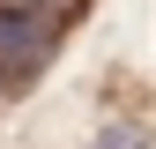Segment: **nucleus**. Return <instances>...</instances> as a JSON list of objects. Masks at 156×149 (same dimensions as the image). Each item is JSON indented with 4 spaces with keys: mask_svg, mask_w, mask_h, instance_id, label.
<instances>
[{
    "mask_svg": "<svg viewBox=\"0 0 156 149\" xmlns=\"http://www.w3.org/2000/svg\"><path fill=\"white\" fill-rule=\"evenodd\" d=\"M52 30L60 15L45 0H0V74H37L52 60Z\"/></svg>",
    "mask_w": 156,
    "mask_h": 149,
    "instance_id": "nucleus-1",
    "label": "nucleus"
},
{
    "mask_svg": "<svg viewBox=\"0 0 156 149\" xmlns=\"http://www.w3.org/2000/svg\"><path fill=\"white\" fill-rule=\"evenodd\" d=\"M89 149H149V142H141V127H134V119H112V127H97V134H89Z\"/></svg>",
    "mask_w": 156,
    "mask_h": 149,
    "instance_id": "nucleus-2",
    "label": "nucleus"
}]
</instances>
